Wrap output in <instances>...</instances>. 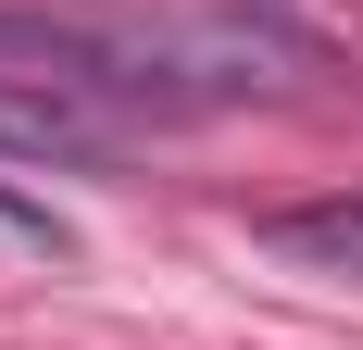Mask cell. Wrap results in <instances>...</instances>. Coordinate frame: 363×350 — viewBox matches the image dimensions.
<instances>
[{
  "instance_id": "cell-2",
  "label": "cell",
  "mask_w": 363,
  "mask_h": 350,
  "mask_svg": "<svg viewBox=\"0 0 363 350\" xmlns=\"http://www.w3.org/2000/svg\"><path fill=\"white\" fill-rule=\"evenodd\" d=\"M0 263H75V225L50 201H13L0 188Z\"/></svg>"
},
{
  "instance_id": "cell-1",
  "label": "cell",
  "mask_w": 363,
  "mask_h": 350,
  "mask_svg": "<svg viewBox=\"0 0 363 350\" xmlns=\"http://www.w3.org/2000/svg\"><path fill=\"white\" fill-rule=\"evenodd\" d=\"M263 250L301 263V276L363 288V188H351V201H289V213H263Z\"/></svg>"
}]
</instances>
